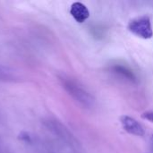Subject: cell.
<instances>
[{
    "label": "cell",
    "mask_w": 153,
    "mask_h": 153,
    "mask_svg": "<svg viewBox=\"0 0 153 153\" xmlns=\"http://www.w3.org/2000/svg\"><path fill=\"white\" fill-rule=\"evenodd\" d=\"M61 82L63 84L64 89L68 92L70 96H72L76 101L86 108H91L94 104V98L86 90L81 87L77 82L74 81L63 77L61 78Z\"/></svg>",
    "instance_id": "obj_1"
},
{
    "label": "cell",
    "mask_w": 153,
    "mask_h": 153,
    "mask_svg": "<svg viewBox=\"0 0 153 153\" xmlns=\"http://www.w3.org/2000/svg\"><path fill=\"white\" fill-rule=\"evenodd\" d=\"M127 29L135 36L144 39H149L153 37L151 19L147 15H142L131 20L128 23Z\"/></svg>",
    "instance_id": "obj_2"
},
{
    "label": "cell",
    "mask_w": 153,
    "mask_h": 153,
    "mask_svg": "<svg viewBox=\"0 0 153 153\" xmlns=\"http://www.w3.org/2000/svg\"><path fill=\"white\" fill-rule=\"evenodd\" d=\"M42 123L48 128V131H50L52 134H54L56 136L61 138L62 140H64L67 143H73L74 141L72 134L59 121L51 119V118H48V119L43 120Z\"/></svg>",
    "instance_id": "obj_3"
},
{
    "label": "cell",
    "mask_w": 153,
    "mask_h": 153,
    "mask_svg": "<svg viewBox=\"0 0 153 153\" xmlns=\"http://www.w3.org/2000/svg\"><path fill=\"white\" fill-rule=\"evenodd\" d=\"M121 125L126 132H127L130 134H134L136 136H143L145 134L144 128L143 126L135 120L134 117H131L129 116H122L120 117Z\"/></svg>",
    "instance_id": "obj_4"
},
{
    "label": "cell",
    "mask_w": 153,
    "mask_h": 153,
    "mask_svg": "<svg viewBox=\"0 0 153 153\" xmlns=\"http://www.w3.org/2000/svg\"><path fill=\"white\" fill-rule=\"evenodd\" d=\"M70 13L79 23L84 22L90 17V11L85 4L81 2H74L70 8Z\"/></svg>",
    "instance_id": "obj_5"
},
{
    "label": "cell",
    "mask_w": 153,
    "mask_h": 153,
    "mask_svg": "<svg viewBox=\"0 0 153 153\" xmlns=\"http://www.w3.org/2000/svg\"><path fill=\"white\" fill-rule=\"evenodd\" d=\"M112 70L115 73H117V74H120L121 76L125 77L126 80H129L130 82H136V77H135L134 74L131 70H129L127 67H126V66H123V65H114L112 67Z\"/></svg>",
    "instance_id": "obj_6"
},
{
    "label": "cell",
    "mask_w": 153,
    "mask_h": 153,
    "mask_svg": "<svg viewBox=\"0 0 153 153\" xmlns=\"http://www.w3.org/2000/svg\"><path fill=\"white\" fill-rule=\"evenodd\" d=\"M10 78H13L11 71H9L8 68L0 65V80H7Z\"/></svg>",
    "instance_id": "obj_7"
},
{
    "label": "cell",
    "mask_w": 153,
    "mask_h": 153,
    "mask_svg": "<svg viewBox=\"0 0 153 153\" xmlns=\"http://www.w3.org/2000/svg\"><path fill=\"white\" fill-rule=\"evenodd\" d=\"M17 138H18L19 141H22V142H24V143H30L32 142L30 134L29 133H27V132H21L18 134Z\"/></svg>",
    "instance_id": "obj_8"
},
{
    "label": "cell",
    "mask_w": 153,
    "mask_h": 153,
    "mask_svg": "<svg viewBox=\"0 0 153 153\" xmlns=\"http://www.w3.org/2000/svg\"><path fill=\"white\" fill-rule=\"evenodd\" d=\"M142 117L143 119H146L148 121H151L153 123V112H145L142 115Z\"/></svg>",
    "instance_id": "obj_9"
}]
</instances>
